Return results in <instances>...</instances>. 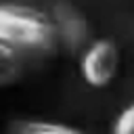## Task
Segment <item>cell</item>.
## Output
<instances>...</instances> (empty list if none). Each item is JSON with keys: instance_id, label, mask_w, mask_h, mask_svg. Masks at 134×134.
<instances>
[{"instance_id": "cell-1", "label": "cell", "mask_w": 134, "mask_h": 134, "mask_svg": "<svg viewBox=\"0 0 134 134\" xmlns=\"http://www.w3.org/2000/svg\"><path fill=\"white\" fill-rule=\"evenodd\" d=\"M59 42L52 17L27 6L4 2L0 6V44L13 50H48Z\"/></svg>"}, {"instance_id": "cell-2", "label": "cell", "mask_w": 134, "mask_h": 134, "mask_svg": "<svg viewBox=\"0 0 134 134\" xmlns=\"http://www.w3.org/2000/svg\"><path fill=\"white\" fill-rule=\"evenodd\" d=\"M121 65L119 46L109 38L92 40L77 54V71L86 86L90 88H107L115 82Z\"/></svg>"}, {"instance_id": "cell-3", "label": "cell", "mask_w": 134, "mask_h": 134, "mask_svg": "<svg viewBox=\"0 0 134 134\" xmlns=\"http://www.w3.org/2000/svg\"><path fill=\"white\" fill-rule=\"evenodd\" d=\"M50 17H52V23H54V29H57V38L67 50L80 54L92 42L86 15L77 6H73L71 2H67V0L57 2L52 6Z\"/></svg>"}, {"instance_id": "cell-4", "label": "cell", "mask_w": 134, "mask_h": 134, "mask_svg": "<svg viewBox=\"0 0 134 134\" xmlns=\"http://www.w3.org/2000/svg\"><path fill=\"white\" fill-rule=\"evenodd\" d=\"M8 134H90L77 126L50 121V119H38V117H23L13 119L8 124Z\"/></svg>"}, {"instance_id": "cell-5", "label": "cell", "mask_w": 134, "mask_h": 134, "mask_svg": "<svg viewBox=\"0 0 134 134\" xmlns=\"http://www.w3.org/2000/svg\"><path fill=\"white\" fill-rule=\"evenodd\" d=\"M19 77V61H17V50L10 46L0 44V82L2 86L15 84Z\"/></svg>"}, {"instance_id": "cell-6", "label": "cell", "mask_w": 134, "mask_h": 134, "mask_svg": "<svg viewBox=\"0 0 134 134\" xmlns=\"http://www.w3.org/2000/svg\"><path fill=\"white\" fill-rule=\"evenodd\" d=\"M109 134H134V100L115 115Z\"/></svg>"}]
</instances>
